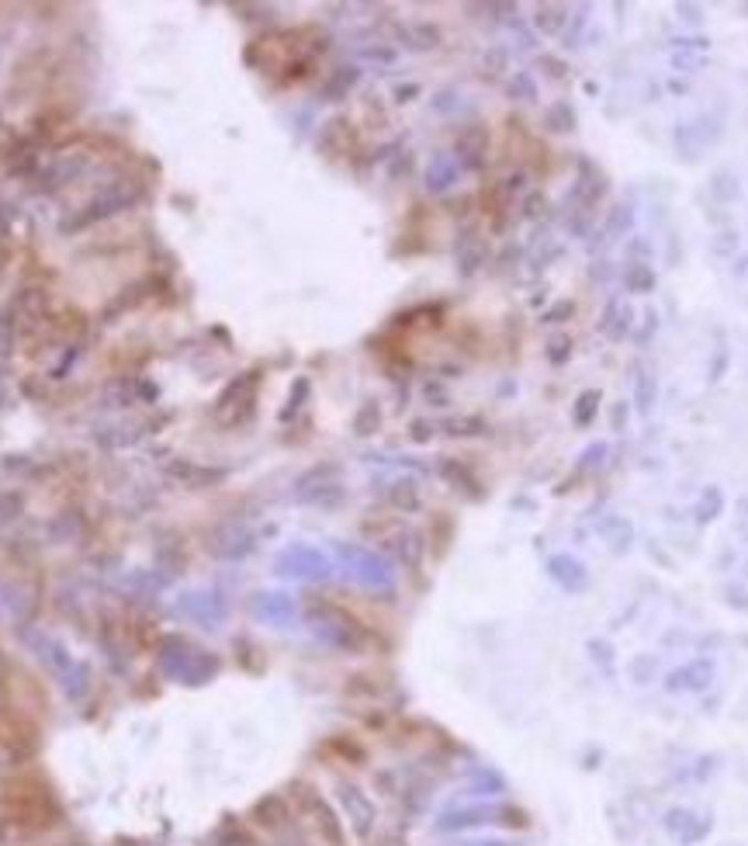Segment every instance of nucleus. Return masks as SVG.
<instances>
[{
  "mask_svg": "<svg viewBox=\"0 0 748 846\" xmlns=\"http://www.w3.org/2000/svg\"><path fill=\"white\" fill-rule=\"evenodd\" d=\"M257 371H247V375H236V379L223 389L219 403H215V420L223 423V427H239L243 420L253 416V403H257Z\"/></svg>",
  "mask_w": 748,
  "mask_h": 846,
  "instance_id": "1",
  "label": "nucleus"
},
{
  "mask_svg": "<svg viewBox=\"0 0 748 846\" xmlns=\"http://www.w3.org/2000/svg\"><path fill=\"white\" fill-rule=\"evenodd\" d=\"M147 292H150V281H135V285H126L122 292H118L105 310H101V319L105 323H115V319H122L129 310H135V305L147 299Z\"/></svg>",
  "mask_w": 748,
  "mask_h": 846,
  "instance_id": "2",
  "label": "nucleus"
},
{
  "mask_svg": "<svg viewBox=\"0 0 748 846\" xmlns=\"http://www.w3.org/2000/svg\"><path fill=\"white\" fill-rule=\"evenodd\" d=\"M441 431L447 437H475V434L486 431V423H481L478 416H451V420L441 423Z\"/></svg>",
  "mask_w": 748,
  "mask_h": 846,
  "instance_id": "3",
  "label": "nucleus"
},
{
  "mask_svg": "<svg viewBox=\"0 0 748 846\" xmlns=\"http://www.w3.org/2000/svg\"><path fill=\"white\" fill-rule=\"evenodd\" d=\"M389 500H392L399 510H416V507H420V492H416L413 482H395L392 492H389Z\"/></svg>",
  "mask_w": 748,
  "mask_h": 846,
  "instance_id": "4",
  "label": "nucleus"
},
{
  "mask_svg": "<svg viewBox=\"0 0 748 846\" xmlns=\"http://www.w3.org/2000/svg\"><path fill=\"white\" fill-rule=\"evenodd\" d=\"M378 423H381V410L375 406V403H368L365 410L357 413V420H354V427H357V434H375L378 431Z\"/></svg>",
  "mask_w": 748,
  "mask_h": 846,
  "instance_id": "5",
  "label": "nucleus"
}]
</instances>
